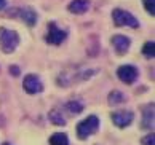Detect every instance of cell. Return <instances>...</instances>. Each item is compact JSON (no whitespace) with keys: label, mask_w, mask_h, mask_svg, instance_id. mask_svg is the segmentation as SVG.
I'll return each instance as SVG.
<instances>
[{"label":"cell","mask_w":155,"mask_h":145,"mask_svg":"<svg viewBox=\"0 0 155 145\" xmlns=\"http://www.w3.org/2000/svg\"><path fill=\"white\" fill-rule=\"evenodd\" d=\"M10 73H13V75H19V69L13 66V67H10Z\"/></svg>","instance_id":"obj_19"},{"label":"cell","mask_w":155,"mask_h":145,"mask_svg":"<svg viewBox=\"0 0 155 145\" xmlns=\"http://www.w3.org/2000/svg\"><path fill=\"white\" fill-rule=\"evenodd\" d=\"M142 53H144L146 57H153V54H155V45H153V42H147L144 45V48H142Z\"/></svg>","instance_id":"obj_16"},{"label":"cell","mask_w":155,"mask_h":145,"mask_svg":"<svg viewBox=\"0 0 155 145\" xmlns=\"http://www.w3.org/2000/svg\"><path fill=\"white\" fill-rule=\"evenodd\" d=\"M67 37V32L59 29L54 22H50L48 24V34H47V42L51 45H59L66 40Z\"/></svg>","instance_id":"obj_4"},{"label":"cell","mask_w":155,"mask_h":145,"mask_svg":"<svg viewBox=\"0 0 155 145\" xmlns=\"http://www.w3.org/2000/svg\"><path fill=\"white\" fill-rule=\"evenodd\" d=\"M19 45V35L7 27H0V46L5 53H13Z\"/></svg>","instance_id":"obj_1"},{"label":"cell","mask_w":155,"mask_h":145,"mask_svg":"<svg viewBox=\"0 0 155 145\" xmlns=\"http://www.w3.org/2000/svg\"><path fill=\"white\" fill-rule=\"evenodd\" d=\"M2 145H11V143H2Z\"/></svg>","instance_id":"obj_21"},{"label":"cell","mask_w":155,"mask_h":145,"mask_svg":"<svg viewBox=\"0 0 155 145\" xmlns=\"http://www.w3.org/2000/svg\"><path fill=\"white\" fill-rule=\"evenodd\" d=\"M50 120L53 121L54 124H58V126H64V124H66V120L59 115L58 110H53V112H50Z\"/></svg>","instance_id":"obj_15"},{"label":"cell","mask_w":155,"mask_h":145,"mask_svg":"<svg viewBox=\"0 0 155 145\" xmlns=\"http://www.w3.org/2000/svg\"><path fill=\"white\" fill-rule=\"evenodd\" d=\"M133 113L130 110H118V112H114L112 113V123L118 126V127H126L131 124L133 121Z\"/></svg>","instance_id":"obj_7"},{"label":"cell","mask_w":155,"mask_h":145,"mask_svg":"<svg viewBox=\"0 0 155 145\" xmlns=\"http://www.w3.org/2000/svg\"><path fill=\"white\" fill-rule=\"evenodd\" d=\"M125 97L122 96V92L120 91H112L110 94H109V104L110 105H117L118 102H123Z\"/></svg>","instance_id":"obj_14"},{"label":"cell","mask_w":155,"mask_h":145,"mask_svg":"<svg viewBox=\"0 0 155 145\" xmlns=\"http://www.w3.org/2000/svg\"><path fill=\"white\" fill-rule=\"evenodd\" d=\"M112 19L115 22V26L118 27H122V26H128V27H134V29L139 27V21L131 13H128V11H125L122 8H115L112 11Z\"/></svg>","instance_id":"obj_3"},{"label":"cell","mask_w":155,"mask_h":145,"mask_svg":"<svg viewBox=\"0 0 155 145\" xmlns=\"http://www.w3.org/2000/svg\"><path fill=\"white\" fill-rule=\"evenodd\" d=\"M117 75H118V78L122 80L123 83L131 85V83H134V80L137 78V69H136L134 66H130V64H126V66L118 67Z\"/></svg>","instance_id":"obj_6"},{"label":"cell","mask_w":155,"mask_h":145,"mask_svg":"<svg viewBox=\"0 0 155 145\" xmlns=\"http://www.w3.org/2000/svg\"><path fill=\"white\" fill-rule=\"evenodd\" d=\"M97 127H99V118L96 115H90L88 118H85L77 124V136L80 139H88L97 131Z\"/></svg>","instance_id":"obj_2"},{"label":"cell","mask_w":155,"mask_h":145,"mask_svg":"<svg viewBox=\"0 0 155 145\" xmlns=\"http://www.w3.org/2000/svg\"><path fill=\"white\" fill-rule=\"evenodd\" d=\"M142 127L153 132V105H149L144 110V120H142Z\"/></svg>","instance_id":"obj_11"},{"label":"cell","mask_w":155,"mask_h":145,"mask_svg":"<svg viewBox=\"0 0 155 145\" xmlns=\"http://www.w3.org/2000/svg\"><path fill=\"white\" fill-rule=\"evenodd\" d=\"M66 108L71 113H80L83 110V104L80 102V101H71V102L66 104Z\"/></svg>","instance_id":"obj_13"},{"label":"cell","mask_w":155,"mask_h":145,"mask_svg":"<svg viewBox=\"0 0 155 145\" xmlns=\"http://www.w3.org/2000/svg\"><path fill=\"white\" fill-rule=\"evenodd\" d=\"M7 7V0H0V10H3Z\"/></svg>","instance_id":"obj_20"},{"label":"cell","mask_w":155,"mask_h":145,"mask_svg":"<svg viewBox=\"0 0 155 145\" xmlns=\"http://www.w3.org/2000/svg\"><path fill=\"white\" fill-rule=\"evenodd\" d=\"M144 2V8L149 14H155V0H142Z\"/></svg>","instance_id":"obj_17"},{"label":"cell","mask_w":155,"mask_h":145,"mask_svg":"<svg viewBox=\"0 0 155 145\" xmlns=\"http://www.w3.org/2000/svg\"><path fill=\"white\" fill-rule=\"evenodd\" d=\"M142 145H155V134L153 132H149L146 137H142Z\"/></svg>","instance_id":"obj_18"},{"label":"cell","mask_w":155,"mask_h":145,"mask_svg":"<svg viewBox=\"0 0 155 145\" xmlns=\"http://www.w3.org/2000/svg\"><path fill=\"white\" fill-rule=\"evenodd\" d=\"M19 16H21V19L24 21L27 26H35V22H37V13L32 8H29V7L21 8L19 10Z\"/></svg>","instance_id":"obj_10"},{"label":"cell","mask_w":155,"mask_h":145,"mask_svg":"<svg viewBox=\"0 0 155 145\" xmlns=\"http://www.w3.org/2000/svg\"><path fill=\"white\" fill-rule=\"evenodd\" d=\"M22 86H24L26 92H29V94H38V92L43 91V85L37 75H26Z\"/></svg>","instance_id":"obj_5"},{"label":"cell","mask_w":155,"mask_h":145,"mask_svg":"<svg viewBox=\"0 0 155 145\" xmlns=\"http://www.w3.org/2000/svg\"><path fill=\"white\" fill-rule=\"evenodd\" d=\"M90 8V0H72L69 3V11L75 14H83Z\"/></svg>","instance_id":"obj_9"},{"label":"cell","mask_w":155,"mask_h":145,"mask_svg":"<svg viewBox=\"0 0 155 145\" xmlns=\"http://www.w3.org/2000/svg\"><path fill=\"white\" fill-rule=\"evenodd\" d=\"M130 45H131V40L125 35H114L112 37V46L118 54H125L130 50Z\"/></svg>","instance_id":"obj_8"},{"label":"cell","mask_w":155,"mask_h":145,"mask_svg":"<svg viewBox=\"0 0 155 145\" xmlns=\"http://www.w3.org/2000/svg\"><path fill=\"white\" fill-rule=\"evenodd\" d=\"M50 145H69V139L64 132H56L50 137Z\"/></svg>","instance_id":"obj_12"}]
</instances>
